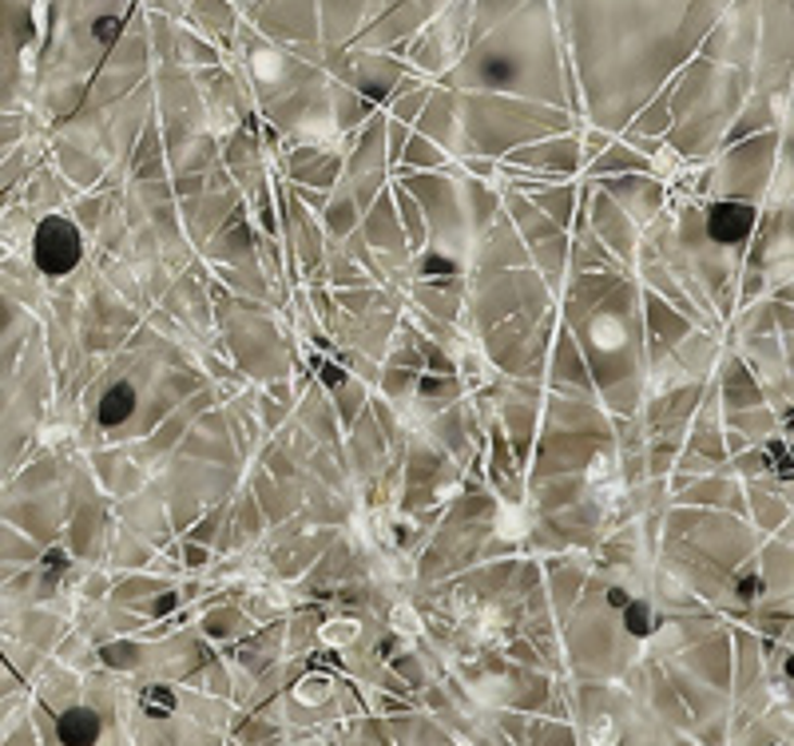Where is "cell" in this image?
<instances>
[{
	"label": "cell",
	"instance_id": "cell-1",
	"mask_svg": "<svg viewBox=\"0 0 794 746\" xmlns=\"http://www.w3.org/2000/svg\"><path fill=\"white\" fill-rule=\"evenodd\" d=\"M80 230L76 223L60 215H48L40 227H36V239H33V258L40 266V275H68L72 266L80 263Z\"/></svg>",
	"mask_w": 794,
	"mask_h": 746
},
{
	"label": "cell",
	"instance_id": "cell-2",
	"mask_svg": "<svg viewBox=\"0 0 794 746\" xmlns=\"http://www.w3.org/2000/svg\"><path fill=\"white\" fill-rule=\"evenodd\" d=\"M100 731H104V723H100V715L88 711V707H72V711L60 715V723H56V735L64 746H92L96 738H100Z\"/></svg>",
	"mask_w": 794,
	"mask_h": 746
},
{
	"label": "cell",
	"instance_id": "cell-3",
	"mask_svg": "<svg viewBox=\"0 0 794 746\" xmlns=\"http://www.w3.org/2000/svg\"><path fill=\"white\" fill-rule=\"evenodd\" d=\"M707 230H711L715 242H739L751 230V207H743V203H719L707 215Z\"/></svg>",
	"mask_w": 794,
	"mask_h": 746
},
{
	"label": "cell",
	"instance_id": "cell-4",
	"mask_svg": "<svg viewBox=\"0 0 794 746\" xmlns=\"http://www.w3.org/2000/svg\"><path fill=\"white\" fill-rule=\"evenodd\" d=\"M100 426L104 429H115V426H124L127 417L136 414V390L127 385V381H115L112 390H104V397H100Z\"/></svg>",
	"mask_w": 794,
	"mask_h": 746
},
{
	"label": "cell",
	"instance_id": "cell-5",
	"mask_svg": "<svg viewBox=\"0 0 794 746\" xmlns=\"http://www.w3.org/2000/svg\"><path fill=\"white\" fill-rule=\"evenodd\" d=\"M623 623L632 635H647L652 632V608L647 604H623Z\"/></svg>",
	"mask_w": 794,
	"mask_h": 746
},
{
	"label": "cell",
	"instance_id": "cell-6",
	"mask_svg": "<svg viewBox=\"0 0 794 746\" xmlns=\"http://www.w3.org/2000/svg\"><path fill=\"white\" fill-rule=\"evenodd\" d=\"M143 707H148V715H167V711H175V699L172 695H163V691H151Z\"/></svg>",
	"mask_w": 794,
	"mask_h": 746
}]
</instances>
